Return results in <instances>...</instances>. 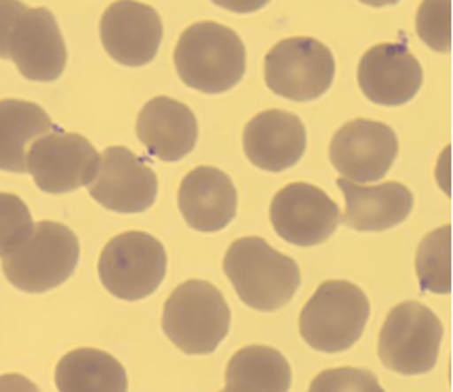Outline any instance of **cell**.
I'll use <instances>...</instances> for the list:
<instances>
[{"label":"cell","instance_id":"obj_1","mask_svg":"<svg viewBox=\"0 0 453 392\" xmlns=\"http://www.w3.org/2000/svg\"><path fill=\"white\" fill-rule=\"evenodd\" d=\"M179 79L188 88L221 94L242 79L247 52L237 33L217 21H198L179 36L174 49Z\"/></svg>","mask_w":453,"mask_h":392},{"label":"cell","instance_id":"obj_2","mask_svg":"<svg viewBox=\"0 0 453 392\" xmlns=\"http://www.w3.org/2000/svg\"><path fill=\"white\" fill-rule=\"evenodd\" d=\"M223 269L239 298L258 312H275L291 302L301 285L299 265L260 237L237 238L227 248Z\"/></svg>","mask_w":453,"mask_h":392},{"label":"cell","instance_id":"obj_3","mask_svg":"<svg viewBox=\"0 0 453 392\" xmlns=\"http://www.w3.org/2000/svg\"><path fill=\"white\" fill-rule=\"evenodd\" d=\"M163 331L188 355L213 353L231 326L225 295L207 281H188L174 289L163 308Z\"/></svg>","mask_w":453,"mask_h":392},{"label":"cell","instance_id":"obj_4","mask_svg":"<svg viewBox=\"0 0 453 392\" xmlns=\"http://www.w3.org/2000/svg\"><path fill=\"white\" fill-rule=\"evenodd\" d=\"M369 316L365 290L348 281H326L304 305L299 333L314 351L345 352L361 339Z\"/></svg>","mask_w":453,"mask_h":392},{"label":"cell","instance_id":"obj_5","mask_svg":"<svg viewBox=\"0 0 453 392\" xmlns=\"http://www.w3.org/2000/svg\"><path fill=\"white\" fill-rule=\"evenodd\" d=\"M79 258V238L73 230L42 221L15 252L2 258V269L17 289L42 294L64 284L73 275Z\"/></svg>","mask_w":453,"mask_h":392},{"label":"cell","instance_id":"obj_6","mask_svg":"<svg viewBox=\"0 0 453 392\" xmlns=\"http://www.w3.org/2000/svg\"><path fill=\"white\" fill-rule=\"evenodd\" d=\"M168 271V256L158 238L128 230L111 238L99 255V279L120 300H143L158 289Z\"/></svg>","mask_w":453,"mask_h":392},{"label":"cell","instance_id":"obj_7","mask_svg":"<svg viewBox=\"0 0 453 392\" xmlns=\"http://www.w3.org/2000/svg\"><path fill=\"white\" fill-rule=\"evenodd\" d=\"M443 326L419 302L396 305L379 334V357L388 370L406 376L431 372L441 351Z\"/></svg>","mask_w":453,"mask_h":392},{"label":"cell","instance_id":"obj_8","mask_svg":"<svg viewBox=\"0 0 453 392\" xmlns=\"http://www.w3.org/2000/svg\"><path fill=\"white\" fill-rule=\"evenodd\" d=\"M335 69L332 50L309 36L276 42L264 62L266 87L278 96L296 102L324 96L334 83Z\"/></svg>","mask_w":453,"mask_h":392},{"label":"cell","instance_id":"obj_9","mask_svg":"<svg viewBox=\"0 0 453 392\" xmlns=\"http://www.w3.org/2000/svg\"><path fill=\"white\" fill-rule=\"evenodd\" d=\"M4 59L15 62L25 79L48 83L59 79L67 49L59 25L48 9L21 7L5 38Z\"/></svg>","mask_w":453,"mask_h":392},{"label":"cell","instance_id":"obj_10","mask_svg":"<svg viewBox=\"0 0 453 392\" xmlns=\"http://www.w3.org/2000/svg\"><path fill=\"white\" fill-rule=\"evenodd\" d=\"M98 167V151L88 139L59 128L35 141L27 156V170L35 184L56 195L89 185Z\"/></svg>","mask_w":453,"mask_h":392},{"label":"cell","instance_id":"obj_11","mask_svg":"<svg viewBox=\"0 0 453 392\" xmlns=\"http://www.w3.org/2000/svg\"><path fill=\"white\" fill-rule=\"evenodd\" d=\"M340 207L319 186L295 182L283 186L270 205L276 234L296 246H316L335 234Z\"/></svg>","mask_w":453,"mask_h":392},{"label":"cell","instance_id":"obj_12","mask_svg":"<svg viewBox=\"0 0 453 392\" xmlns=\"http://www.w3.org/2000/svg\"><path fill=\"white\" fill-rule=\"evenodd\" d=\"M89 195L101 207L120 215L143 213L158 195V178L147 162L124 147H109L99 156Z\"/></svg>","mask_w":453,"mask_h":392},{"label":"cell","instance_id":"obj_13","mask_svg":"<svg viewBox=\"0 0 453 392\" xmlns=\"http://www.w3.org/2000/svg\"><path fill=\"white\" fill-rule=\"evenodd\" d=\"M396 156V133L379 120H351L330 141V161L338 174L349 182L365 184L384 178Z\"/></svg>","mask_w":453,"mask_h":392},{"label":"cell","instance_id":"obj_14","mask_svg":"<svg viewBox=\"0 0 453 392\" xmlns=\"http://www.w3.org/2000/svg\"><path fill=\"white\" fill-rule=\"evenodd\" d=\"M99 36L116 62L126 67H143L158 54L163 21L147 4L114 2L101 17Z\"/></svg>","mask_w":453,"mask_h":392},{"label":"cell","instance_id":"obj_15","mask_svg":"<svg viewBox=\"0 0 453 392\" xmlns=\"http://www.w3.org/2000/svg\"><path fill=\"white\" fill-rule=\"evenodd\" d=\"M357 83L375 104L403 106L419 93L423 69L404 42H380L361 57Z\"/></svg>","mask_w":453,"mask_h":392},{"label":"cell","instance_id":"obj_16","mask_svg":"<svg viewBox=\"0 0 453 392\" xmlns=\"http://www.w3.org/2000/svg\"><path fill=\"white\" fill-rule=\"evenodd\" d=\"M247 159L266 172H283L306 151V127L296 114L268 109L247 122L242 135Z\"/></svg>","mask_w":453,"mask_h":392},{"label":"cell","instance_id":"obj_17","mask_svg":"<svg viewBox=\"0 0 453 392\" xmlns=\"http://www.w3.org/2000/svg\"><path fill=\"white\" fill-rule=\"evenodd\" d=\"M178 203L184 221L192 229L218 232L236 217V186L221 169L198 166L182 178Z\"/></svg>","mask_w":453,"mask_h":392},{"label":"cell","instance_id":"obj_18","mask_svg":"<svg viewBox=\"0 0 453 392\" xmlns=\"http://www.w3.org/2000/svg\"><path fill=\"white\" fill-rule=\"evenodd\" d=\"M137 137L151 156L176 162L196 147L198 124L192 109L180 101L157 96L140 110Z\"/></svg>","mask_w":453,"mask_h":392},{"label":"cell","instance_id":"obj_19","mask_svg":"<svg viewBox=\"0 0 453 392\" xmlns=\"http://www.w3.org/2000/svg\"><path fill=\"white\" fill-rule=\"evenodd\" d=\"M336 185L345 195L346 226L361 232H380L398 226L413 209V193L400 182L359 186L340 178Z\"/></svg>","mask_w":453,"mask_h":392},{"label":"cell","instance_id":"obj_20","mask_svg":"<svg viewBox=\"0 0 453 392\" xmlns=\"http://www.w3.org/2000/svg\"><path fill=\"white\" fill-rule=\"evenodd\" d=\"M58 127L38 104L21 99L0 101V170L25 174L35 141Z\"/></svg>","mask_w":453,"mask_h":392},{"label":"cell","instance_id":"obj_21","mask_svg":"<svg viewBox=\"0 0 453 392\" xmlns=\"http://www.w3.org/2000/svg\"><path fill=\"white\" fill-rule=\"evenodd\" d=\"M56 386L59 392H127V373L111 353L80 347L60 358Z\"/></svg>","mask_w":453,"mask_h":392},{"label":"cell","instance_id":"obj_22","mask_svg":"<svg viewBox=\"0 0 453 392\" xmlns=\"http://www.w3.org/2000/svg\"><path fill=\"white\" fill-rule=\"evenodd\" d=\"M291 366L268 345L239 349L226 365L225 392H289Z\"/></svg>","mask_w":453,"mask_h":392},{"label":"cell","instance_id":"obj_23","mask_svg":"<svg viewBox=\"0 0 453 392\" xmlns=\"http://www.w3.org/2000/svg\"><path fill=\"white\" fill-rule=\"evenodd\" d=\"M416 273L423 290L449 294L452 289V227H439L424 237L416 252Z\"/></svg>","mask_w":453,"mask_h":392},{"label":"cell","instance_id":"obj_24","mask_svg":"<svg viewBox=\"0 0 453 392\" xmlns=\"http://www.w3.org/2000/svg\"><path fill=\"white\" fill-rule=\"evenodd\" d=\"M30 209L20 196L0 192V258L15 252L33 230Z\"/></svg>","mask_w":453,"mask_h":392},{"label":"cell","instance_id":"obj_25","mask_svg":"<svg viewBox=\"0 0 453 392\" xmlns=\"http://www.w3.org/2000/svg\"><path fill=\"white\" fill-rule=\"evenodd\" d=\"M307 392H385L374 373L342 366L319 373Z\"/></svg>","mask_w":453,"mask_h":392},{"label":"cell","instance_id":"obj_26","mask_svg":"<svg viewBox=\"0 0 453 392\" xmlns=\"http://www.w3.org/2000/svg\"><path fill=\"white\" fill-rule=\"evenodd\" d=\"M418 30L435 50L450 48V2H424L418 15Z\"/></svg>","mask_w":453,"mask_h":392},{"label":"cell","instance_id":"obj_27","mask_svg":"<svg viewBox=\"0 0 453 392\" xmlns=\"http://www.w3.org/2000/svg\"><path fill=\"white\" fill-rule=\"evenodd\" d=\"M25 4L21 2H0V59H4V46L12 21Z\"/></svg>","mask_w":453,"mask_h":392},{"label":"cell","instance_id":"obj_28","mask_svg":"<svg viewBox=\"0 0 453 392\" xmlns=\"http://www.w3.org/2000/svg\"><path fill=\"white\" fill-rule=\"evenodd\" d=\"M0 392H41L40 388L27 376L7 373L0 376Z\"/></svg>","mask_w":453,"mask_h":392},{"label":"cell","instance_id":"obj_29","mask_svg":"<svg viewBox=\"0 0 453 392\" xmlns=\"http://www.w3.org/2000/svg\"><path fill=\"white\" fill-rule=\"evenodd\" d=\"M223 392H225V391H223Z\"/></svg>","mask_w":453,"mask_h":392}]
</instances>
